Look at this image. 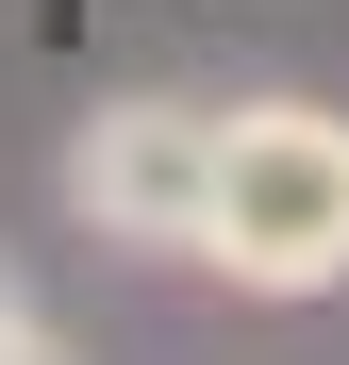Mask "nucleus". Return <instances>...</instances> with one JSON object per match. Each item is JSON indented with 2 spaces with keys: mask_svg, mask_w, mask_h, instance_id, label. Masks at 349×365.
<instances>
[{
  "mask_svg": "<svg viewBox=\"0 0 349 365\" xmlns=\"http://www.w3.org/2000/svg\"><path fill=\"white\" fill-rule=\"evenodd\" d=\"M0 365H67V349H50V332H17V349H0Z\"/></svg>",
  "mask_w": 349,
  "mask_h": 365,
  "instance_id": "4",
  "label": "nucleus"
},
{
  "mask_svg": "<svg viewBox=\"0 0 349 365\" xmlns=\"http://www.w3.org/2000/svg\"><path fill=\"white\" fill-rule=\"evenodd\" d=\"M200 266H233L250 299H316L349 282V133L333 116H233L216 133V232H200Z\"/></svg>",
  "mask_w": 349,
  "mask_h": 365,
  "instance_id": "1",
  "label": "nucleus"
},
{
  "mask_svg": "<svg viewBox=\"0 0 349 365\" xmlns=\"http://www.w3.org/2000/svg\"><path fill=\"white\" fill-rule=\"evenodd\" d=\"M17 332H34V299H17V266H0V349H17Z\"/></svg>",
  "mask_w": 349,
  "mask_h": 365,
  "instance_id": "3",
  "label": "nucleus"
},
{
  "mask_svg": "<svg viewBox=\"0 0 349 365\" xmlns=\"http://www.w3.org/2000/svg\"><path fill=\"white\" fill-rule=\"evenodd\" d=\"M216 133L233 116H200V100H116V116H84L67 200L116 232V250H200L216 232Z\"/></svg>",
  "mask_w": 349,
  "mask_h": 365,
  "instance_id": "2",
  "label": "nucleus"
}]
</instances>
